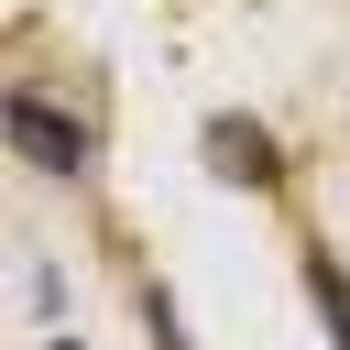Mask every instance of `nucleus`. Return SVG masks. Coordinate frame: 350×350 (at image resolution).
Masks as SVG:
<instances>
[{
    "mask_svg": "<svg viewBox=\"0 0 350 350\" xmlns=\"http://www.w3.org/2000/svg\"><path fill=\"white\" fill-rule=\"evenodd\" d=\"M11 142H22V153H33L44 175H77V164H88V142H77V131H66V120H55L44 98H11Z\"/></svg>",
    "mask_w": 350,
    "mask_h": 350,
    "instance_id": "f257e3e1",
    "label": "nucleus"
},
{
    "mask_svg": "<svg viewBox=\"0 0 350 350\" xmlns=\"http://www.w3.org/2000/svg\"><path fill=\"white\" fill-rule=\"evenodd\" d=\"M306 284H317V317H328V339H339V350H350V284H339V273H328V262H317V273H306Z\"/></svg>",
    "mask_w": 350,
    "mask_h": 350,
    "instance_id": "7ed1b4c3",
    "label": "nucleus"
},
{
    "mask_svg": "<svg viewBox=\"0 0 350 350\" xmlns=\"http://www.w3.org/2000/svg\"><path fill=\"white\" fill-rule=\"evenodd\" d=\"M208 164H219L230 186H273V142H262L252 120H208Z\"/></svg>",
    "mask_w": 350,
    "mask_h": 350,
    "instance_id": "f03ea898",
    "label": "nucleus"
},
{
    "mask_svg": "<svg viewBox=\"0 0 350 350\" xmlns=\"http://www.w3.org/2000/svg\"><path fill=\"white\" fill-rule=\"evenodd\" d=\"M55 350H77V339H55Z\"/></svg>",
    "mask_w": 350,
    "mask_h": 350,
    "instance_id": "20e7f679",
    "label": "nucleus"
}]
</instances>
